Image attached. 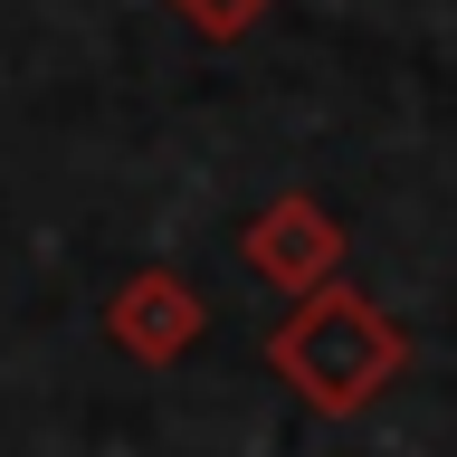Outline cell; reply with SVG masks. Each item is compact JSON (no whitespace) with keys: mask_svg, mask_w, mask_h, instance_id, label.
<instances>
[{"mask_svg":"<svg viewBox=\"0 0 457 457\" xmlns=\"http://www.w3.org/2000/svg\"><path fill=\"white\" fill-rule=\"evenodd\" d=\"M267 371L305 400L314 420H362L371 400L410 371V324H400L391 305H371L362 286H324V295L277 314Z\"/></svg>","mask_w":457,"mask_h":457,"instance_id":"6da1fadb","label":"cell"},{"mask_svg":"<svg viewBox=\"0 0 457 457\" xmlns=\"http://www.w3.org/2000/svg\"><path fill=\"white\" fill-rule=\"evenodd\" d=\"M238 257H248L257 286H277L286 305H305V295H324V286H343V257H353V228L324 210L314 191H277L267 210H257L248 228H238Z\"/></svg>","mask_w":457,"mask_h":457,"instance_id":"7a4b0ae2","label":"cell"},{"mask_svg":"<svg viewBox=\"0 0 457 457\" xmlns=\"http://www.w3.org/2000/svg\"><path fill=\"white\" fill-rule=\"evenodd\" d=\"M210 334V295H200L181 267H134V277L105 295V343L143 371H171L191 343Z\"/></svg>","mask_w":457,"mask_h":457,"instance_id":"3957f363","label":"cell"},{"mask_svg":"<svg viewBox=\"0 0 457 457\" xmlns=\"http://www.w3.org/2000/svg\"><path fill=\"white\" fill-rule=\"evenodd\" d=\"M162 10L191 29V38H210V48H238V38H248V29L267 20L277 0H162Z\"/></svg>","mask_w":457,"mask_h":457,"instance_id":"277c9868","label":"cell"}]
</instances>
